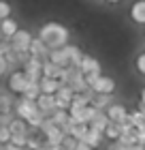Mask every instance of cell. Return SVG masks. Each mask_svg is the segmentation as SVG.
I'll return each mask as SVG.
<instances>
[{
	"label": "cell",
	"instance_id": "1",
	"mask_svg": "<svg viewBox=\"0 0 145 150\" xmlns=\"http://www.w3.org/2000/svg\"><path fill=\"white\" fill-rule=\"evenodd\" d=\"M39 39L43 41L49 50H60V47H64L66 41H68V30L64 26L56 24V22H49V24H45L43 28H41Z\"/></svg>",
	"mask_w": 145,
	"mask_h": 150
},
{
	"label": "cell",
	"instance_id": "2",
	"mask_svg": "<svg viewBox=\"0 0 145 150\" xmlns=\"http://www.w3.org/2000/svg\"><path fill=\"white\" fill-rule=\"evenodd\" d=\"M11 45H13V50H15L17 54H26V52H30L32 35H30L28 30H17V32H15V37L11 39Z\"/></svg>",
	"mask_w": 145,
	"mask_h": 150
},
{
	"label": "cell",
	"instance_id": "3",
	"mask_svg": "<svg viewBox=\"0 0 145 150\" xmlns=\"http://www.w3.org/2000/svg\"><path fill=\"white\" fill-rule=\"evenodd\" d=\"M39 112V105H36V101H32V99H26L22 97L15 103V114H17V118H24V120H28L32 114H36Z\"/></svg>",
	"mask_w": 145,
	"mask_h": 150
},
{
	"label": "cell",
	"instance_id": "4",
	"mask_svg": "<svg viewBox=\"0 0 145 150\" xmlns=\"http://www.w3.org/2000/svg\"><path fill=\"white\" fill-rule=\"evenodd\" d=\"M24 73L28 75L30 81H41V77H43V60L30 56V60L24 64Z\"/></svg>",
	"mask_w": 145,
	"mask_h": 150
},
{
	"label": "cell",
	"instance_id": "5",
	"mask_svg": "<svg viewBox=\"0 0 145 150\" xmlns=\"http://www.w3.org/2000/svg\"><path fill=\"white\" fill-rule=\"evenodd\" d=\"M28 84H30V79H28V75H26L24 71H15L9 77V88L13 92H17V94H24L26 88H28Z\"/></svg>",
	"mask_w": 145,
	"mask_h": 150
},
{
	"label": "cell",
	"instance_id": "6",
	"mask_svg": "<svg viewBox=\"0 0 145 150\" xmlns=\"http://www.w3.org/2000/svg\"><path fill=\"white\" fill-rule=\"evenodd\" d=\"M73 88L71 86H66V84H62L60 86V90L56 92V107L58 110H68L73 103Z\"/></svg>",
	"mask_w": 145,
	"mask_h": 150
},
{
	"label": "cell",
	"instance_id": "7",
	"mask_svg": "<svg viewBox=\"0 0 145 150\" xmlns=\"http://www.w3.org/2000/svg\"><path fill=\"white\" fill-rule=\"evenodd\" d=\"M90 88H92L96 94H111L115 90V81L111 77H107V75H98V79H96Z\"/></svg>",
	"mask_w": 145,
	"mask_h": 150
},
{
	"label": "cell",
	"instance_id": "8",
	"mask_svg": "<svg viewBox=\"0 0 145 150\" xmlns=\"http://www.w3.org/2000/svg\"><path fill=\"white\" fill-rule=\"evenodd\" d=\"M36 105H39V110L43 112L45 116H51L53 112L58 110V107H56V94H45V92H41V97L36 99Z\"/></svg>",
	"mask_w": 145,
	"mask_h": 150
},
{
	"label": "cell",
	"instance_id": "9",
	"mask_svg": "<svg viewBox=\"0 0 145 150\" xmlns=\"http://www.w3.org/2000/svg\"><path fill=\"white\" fill-rule=\"evenodd\" d=\"M49 47H47L43 41H41L39 37L36 39H32V45H30V56H34V58H39V60H49Z\"/></svg>",
	"mask_w": 145,
	"mask_h": 150
},
{
	"label": "cell",
	"instance_id": "10",
	"mask_svg": "<svg viewBox=\"0 0 145 150\" xmlns=\"http://www.w3.org/2000/svg\"><path fill=\"white\" fill-rule=\"evenodd\" d=\"M107 116H109L113 122H126V120H128V110H126L124 105L111 103V105L107 107Z\"/></svg>",
	"mask_w": 145,
	"mask_h": 150
},
{
	"label": "cell",
	"instance_id": "11",
	"mask_svg": "<svg viewBox=\"0 0 145 150\" xmlns=\"http://www.w3.org/2000/svg\"><path fill=\"white\" fill-rule=\"evenodd\" d=\"M64 137H66V133H64V131H62V129L56 125V127H51L49 131L45 133V144H51V146H62Z\"/></svg>",
	"mask_w": 145,
	"mask_h": 150
},
{
	"label": "cell",
	"instance_id": "12",
	"mask_svg": "<svg viewBox=\"0 0 145 150\" xmlns=\"http://www.w3.org/2000/svg\"><path fill=\"white\" fill-rule=\"evenodd\" d=\"M41 92H45V94H56L58 90H60V86H62V81L60 79H56V77H41Z\"/></svg>",
	"mask_w": 145,
	"mask_h": 150
},
{
	"label": "cell",
	"instance_id": "13",
	"mask_svg": "<svg viewBox=\"0 0 145 150\" xmlns=\"http://www.w3.org/2000/svg\"><path fill=\"white\" fill-rule=\"evenodd\" d=\"M79 69L83 75L88 73H100V64H98V60L92 58V56H83V60L79 62Z\"/></svg>",
	"mask_w": 145,
	"mask_h": 150
},
{
	"label": "cell",
	"instance_id": "14",
	"mask_svg": "<svg viewBox=\"0 0 145 150\" xmlns=\"http://www.w3.org/2000/svg\"><path fill=\"white\" fill-rule=\"evenodd\" d=\"M62 71H64V67L51 62V60H45V62H43V75H45V77H56V79H60Z\"/></svg>",
	"mask_w": 145,
	"mask_h": 150
},
{
	"label": "cell",
	"instance_id": "15",
	"mask_svg": "<svg viewBox=\"0 0 145 150\" xmlns=\"http://www.w3.org/2000/svg\"><path fill=\"white\" fill-rule=\"evenodd\" d=\"M0 28H2V37L4 39H13V37H15V32L19 30L17 28V22H15V19H11V17L2 19V22H0Z\"/></svg>",
	"mask_w": 145,
	"mask_h": 150
},
{
	"label": "cell",
	"instance_id": "16",
	"mask_svg": "<svg viewBox=\"0 0 145 150\" xmlns=\"http://www.w3.org/2000/svg\"><path fill=\"white\" fill-rule=\"evenodd\" d=\"M111 122V118H109L107 114H102V110L98 112V116L90 122V129H94V131H98V133H105V129H107V125Z\"/></svg>",
	"mask_w": 145,
	"mask_h": 150
},
{
	"label": "cell",
	"instance_id": "17",
	"mask_svg": "<svg viewBox=\"0 0 145 150\" xmlns=\"http://www.w3.org/2000/svg\"><path fill=\"white\" fill-rule=\"evenodd\" d=\"M64 52H66V56H68V60H71V64H75V67H79V62L83 60V52L79 50L77 45H64Z\"/></svg>",
	"mask_w": 145,
	"mask_h": 150
},
{
	"label": "cell",
	"instance_id": "18",
	"mask_svg": "<svg viewBox=\"0 0 145 150\" xmlns=\"http://www.w3.org/2000/svg\"><path fill=\"white\" fill-rule=\"evenodd\" d=\"M130 15L137 24H145V0H139L130 6Z\"/></svg>",
	"mask_w": 145,
	"mask_h": 150
},
{
	"label": "cell",
	"instance_id": "19",
	"mask_svg": "<svg viewBox=\"0 0 145 150\" xmlns=\"http://www.w3.org/2000/svg\"><path fill=\"white\" fill-rule=\"evenodd\" d=\"M49 60H51V62H56V64H60V67H68V64H71V60H68L64 47H60V50H51L49 52Z\"/></svg>",
	"mask_w": 145,
	"mask_h": 150
},
{
	"label": "cell",
	"instance_id": "20",
	"mask_svg": "<svg viewBox=\"0 0 145 150\" xmlns=\"http://www.w3.org/2000/svg\"><path fill=\"white\" fill-rule=\"evenodd\" d=\"M28 122H26L24 118H13V122L9 125V129H11V133L13 135H19V133H26L28 135Z\"/></svg>",
	"mask_w": 145,
	"mask_h": 150
},
{
	"label": "cell",
	"instance_id": "21",
	"mask_svg": "<svg viewBox=\"0 0 145 150\" xmlns=\"http://www.w3.org/2000/svg\"><path fill=\"white\" fill-rule=\"evenodd\" d=\"M100 135H102V133L94 131V129H88V133L83 135V139H79V142H85L88 146L96 148V146H100Z\"/></svg>",
	"mask_w": 145,
	"mask_h": 150
},
{
	"label": "cell",
	"instance_id": "22",
	"mask_svg": "<svg viewBox=\"0 0 145 150\" xmlns=\"http://www.w3.org/2000/svg\"><path fill=\"white\" fill-rule=\"evenodd\" d=\"M105 135H107V137L109 139H113V142H117V139H120V135H122V129H120V122H109V125H107V129H105Z\"/></svg>",
	"mask_w": 145,
	"mask_h": 150
},
{
	"label": "cell",
	"instance_id": "23",
	"mask_svg": "<svg viewBox=\"0 0 145 150\" xmlns=\"http://www.w3.org/2000/svg\"><path fill=\"white\" fill-rule=\"evenodd\" d=\"M22 97L36 101V99L41 97V84H39V81H30V84H28V88H26V92L22 94Z\"/></svg>",
	"mask_w": 145,
	"mask_h": 150
},
{
	"label": "cell",
	"instance_id": "24",
	"mask_svg": "<svg viewBox=\"0 0 145 150\" xmlns=\"http://www.w3.org/2000/svg\"><path fill=\"white\" fill-rule=\"evenodd\" d=\"M92 105H96L98 110H102V107H109V105H111V97H109V94H98V97L92 101Z\"/></svg>",
	"mask_w": 145,
	"mask_h": 150
},
{
	"label": "cell",
	"instance_id": "25",
	"mask_svg": "<svg viewBox=\"0 0 145 150\" xmlns=\"http://www.w3.org/2000/svg\"><path fill=\"white\" fill-rule=\"evenodd\" d=\"M11 144H15V146H22V148H26V146H28V135H26V133H19V135H11Z\"/></svg>",
	"mask_w": 145,
	"mask_h": 150
},
{
	"label": "cell",
	"instance_id": "26",
	"mask_svg": "<svg viewBox=\"0 0 145 150\" xmlns=\"http://www.w3.org/2000/svg\"><path fill=\"white\" fill-rule=\"evenodd\" d=\"M77 144H79L77 137H73V135H66L64 142H62V148H64V150H75V148H77Z\"/></svg>",
	"mask_w": 145,
	"mask_h": 150
},
{
	"label": "cell",
	"instance_id": "27",
	"mask_svg": "<svg viewBox=\"0 0 145 150\" xmlns=\"http://www.w3.org/2000/svg\"><path fill=\"white\" fill-rule=\"evenodd\" d=\"M0 114H11V99L6 94H0Z\"/></svg>",
	"mask_w": 145,
	"mask_h": 150
},
{
	"label": "cell",
	"instance_id": "28",
	"mask_svg": "<svg viewBox=\"0 0 145 150\" xmlns=\"http://www.w3.org/2000/svg\"><path fill=\"white\" fill-rule=\"evenodd\" d=\"M11 129L9 127H0V144H9L11 142Z\"/></svg>",
	"mask_w": 145,
	"mask_h": 150
},
{
	"label": "cell",
	"instance_id": "29",
	"mask_svg": "<svg viewBox=\"0 0 145 150\" xmlns=\"http://www.w3.org/2000/svg\"><path fill=\"white\" fill-rule=\"evenodd\" d=\"M9 15H11V4L4 2V0H0V22H2V19H6Z\"/></svg>",
	"mask_w": 145,
	"mask_h": 150
},
{
	"label": "cell",
	"instance_id": "30",
	"mask_svg": "<svg viewBox=\"0 0 145 150\" xmlns=\"http://www.w3.org/2000/svg\"><path fill=\"white\" fill-rule=\"evenodd\" d=\"M9 67H11V64H9V60H6L2 54H0V77H2V75L6 73V69H9Z\"/></svg>",
	"mask_w": 145,
	"mask_h": 150
},
{
	"label": "cell",
	"instance_id": "31",
	"mask_svg": "<svg viewBox=\"0 0 145 150\" xmlns=\"http://www.w3.org/2000/svg\"><path fill=\"white\" fill-rule=\"evenodd\" d=\"M26 148H30V150L41 148V139L39 137H28V146H26Z\"/></svg>",
	"mask_w": 145,
	"mask_h": 150
},
{
	"label": "cell",
	"instance_id": "32",
	"mask_svg": "<svg viewBox=\"0 0 145 150\" xmlns=\"http://www.w3.org/2000/svg\"><path fill=\"white\" fill-rule=\"evenodd\" d=\"M137 69H139V73L145 75V54H141V56L137 58Z\"/></svg>",
	"mask_w": 145,
	"mask_h": 150
},
{
	"label": "cell",
	"instance_id": "33",
	"mask_svg": "<svg viewBox=\"0 0 145 150\" xmlns=\"http://www.w3.org/2000/svg\"><path fill=\"white\" fill-rule=\"evenodd\" d=\"M137 142L145 146V131H143V129H137Z\"/></svg>",
	"mask_w": 145,
	"mask_h": 150
},
{
	"label": "cell",
	"instance_id": "34",
	"mask_svg": "<svg viewBox=\"0 0 145 150\" xmlns=\"http://www.w3.org/2000/svg\"><path fill=\"white\" fill-rule=\"evenodd\" d=\"M75 150H94V148H92V146H88L85 142H79V144H77V148H75Z\"/></svg>",
	"mask_w": 145,
	"mask_h": 150
},
{
	"label": "cell",
	"instance_id": "35",
	"mask_svg": "<svg viewBox=\"0 0 145 150\" xmlns=\"http://www.w3.org/2000/svg\"><path fill=\"white\" fill-rule=\"evenodd\" d=\"M4 150H26V148H22V146H15V144H4Z\"/></svg>",
	"mask_w": 145,
	"mask_h": 150
},
{
	"label": "cell",
	"instance_id": "36",
	"mask_svg": "<svg viewBox=\"0 0 145 150\" xmlns=\"http://www.w3.org/2000/svg\"><path fill=\"white\" fill-rule=\"evenodd\" d=\"M141 110L145 112V88H143V92H141Z\"/></svg>",
	"mask_w": 145,
	"mask_h": 150
},
{
	"label": "cell",
	"instance_id": "37",
	"mask_svg": "<svg viewBox=\"0 0 145 150\" xmlns=\"http://www.w3.org/2000/svg\"><path fill=\"white\" fill-rule=\"evenodd\" d=\"M45 148H47V150H64L62 146H51V144H45Z\"/></svg>",
	"mask_w": 145,
	"mask_h": 150
},
{
	"label": "cell",
	"instance_id": "38",
	"mask_svg": "<svg viewBox=\"0 0 145 150\" xmlns=\"http://www.w3.org/2000/svg\"><path fill=\"white\" fill-rule=\"evenodd\" d=\"M36 150H47V148H45V144H43V146H41V148H36Z\"/></svg>",
	"mask_w": 145,
	"mask_h": 150
},
{
	"label": "cell",
	"instance_id": "39",
	"mask_svg": "<svg viewBox=\"0 0 145 150\" xmlns=\"http://www.w3.org/2000/svg\"><path fill=\"white\" fill-rule=\"evenodd\" d=\"M109 2H120V0H109Z\"/></svg>",
	"mask_w": 145,
	"mask_h": 150
},
{
	"label": "cell",
	"instance_id": "40",
	"mask_svg": "<svg viewBox=\"0 0 145 150\" xmlns=\"http://www.w3.org/2000/svg\"><path fill=\"white\" fill-rule=\"evenodd\" d=\"M0 37H2V28H0Z\"/></svg>",
	"mask_w": 145,
	"mask_h": 150
},
{
	"label": "cell",
	"instance_id": "41",
	"mask_svg": "<svg viewBox=\"0 0 145 150\" xmlns=\"http://www.w3.org/2000/svg\"><path fill=\"white\" fill-rule=\"evenodd\" d=\"M0 150H4V148H0Z\"/></svg>",
	"mask_w": 145,
	"mask_h": 150
}]
</instances>
